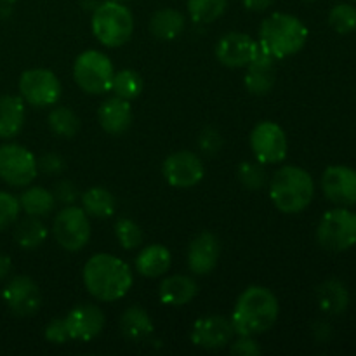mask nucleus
I'll use <instances>...</instances> for the list:
<instances>
[{
  "label": "nucleus",
  "mask_w": 356,
  "mask_h": 356,
  "mask_svg": "<svg viewBox=\"0 0 356 356\" xmlns=\"http://www.w3.org/2000/svg\"><path fill=\"white\" fill-rule=\"evenodd\" d=\"M323 195L337 205L356 204V170L346 165H330L322 174Z\"/></svg>",
  "instance_id": "15"
},
{
  "label": "nucleus",
  "mask_w": 356,
  "mask_h": 356,
  "mask_svg": "<svg viewBox=\"0 0 356 356\" xmlns=\"http://www.w3.org/2000/svg\"><path fill=\"white\" fill-rule=\"evenodd\" d=\"M24 125V101L21 96L0 97V139H13Z\"/></svg>",
  "instance_id": "23"
},
{
  "label": "nucleus",
  "mask_w": 356,
  "mask_h": 356,
  "mask_svg": "<svg viewBox=\"0 0 356 356\" xmlns=\"http://www.w3.org/2000/svg\"><path fill=\"white\" fill-rule=\"evenodd\" d=\"M2 298L6 301L7 308L21 318L33 316L42 306V296L38 285L30 277H14L6 285L2 292Z\"/></svg>",
  "instance_id": "13"
},
{
  "label": "nucleus",
  "mask_w": 356,
  "mask_h": 356,
  "mask_svg": "<svg viewBox=\"0 0 356 356\" xmlns=\"http://www.w3.org/2000/svg\"><path fill=\"white\" fill-rule=\"evenodd\" d=\"M83 285L97 301L115 302L132 287V270L125 261L111 254H96L83 266Z\"/></svg>",
  "instance_id": "1"
},
{
  "label": "nucleus",
  "mask_w": 356,
  "mask_h": 356,
  "mask_svg": "<svg viewBox=\"0 0 356 356\" xmlns=\"http://www.w3.org/2000/svg\"><path fill=\"white\" fill-rule=\"evenodd\" d=\"M65 320L70 339L82 341V343L92 341L104 329V313L94 305L75 306L65 316Z\"/></svg>",
  "instance_id": "18"
},
{
  "label": "nucleus",
  "mask_w": 356,
  "mask_h": 356,
  "mask_svg": "<svg viewBox=\"0 0 356 356\" xmlns=\"http://www.w3.org/2000/svg\"><path fill=\"white\" fill-rule=\"evenodd\" d=\"M115 236L125 250H134L143 243L141 228L129 218H120L115 222Z\"/></svg>",
  "instance_id": "34"
},
{
  "label": "nucleus",
  "mask_w": 356,
  "mask_h": 356,
  "mask_svg": "<svg viewBox=\"0 0 356 356\" xmlns=\"http://www.w3.org/2000/svg\"><path fill=\"white\" fill-rule=\"evenodd\" d=\"M163 177L174 188L197 186L205 176V165L198 155L188 149L172 153L165 159L162 167Z\"/></svg>",
  "instance_id": "12"
},
{
  "label": "nucleus",
  "mask_w": 356,
  "mask_h": 356,
  "mask_svg": "<svg viewBox=\"0 0 356 356\" xmlns=\"http://www.w3.org/2000/svg\"><path fill=\"white\" fill-rule=\"evenodd\" d=\"M198 146L205 155H216L222 148V136L216 127H205L198 136Z\"/></svg>",
  "instance_id": "37"
},
{
  "label": "nucleus",
  "mask_w": 356,
  "mask_h": 356,
  "mask_svg": "<svg viewBox=\"0 0 356 356\" xmlns=\"http://www.w3.org/2000/svg\"><path fill=\"white\" fill-rule=\"evenodd\" d=\"M257 40L242 31H229L216 44V58L228 68H243L252 59Z\"/></svg>",
  "instance_id": "16"
},
{
  "label": "nucleus",
  "mask_w": 356,
  "mask_h": 356,
  "mask_svg": "<svg viewBox=\"0 0 356 356\" xmlns=\"http://www.w3.org/2000/svg\"><path fill=\"white\" fill-rule=\"evenodd\" d=\"M221 243L211 232H202L195 236L188 247V268L193 275H209L219 263Z\"/></svg>",
  "instance_id": "17"
},
{
  "label": "nucleus",
  "mask_w": 356,
  "mask_h": 356,
  "mask_svg": "<svg viewBox=\"0 0 356 356\" xmlns=\"http://www.w3.org/2000/svg\"><path fill=\"white\" fill-rule=\"evenodd\" d=\"M14 238H16L17 245L21 249H38L45 242V238H47V228H45V225L38 218L28 216V218L21 219L17 222L16 229H14Z\"/></svg>",
  "instance_id": "28"
},
{
  "label": "nucleus",
  "mask_w": 356,
  "mask_h": 356,
  "mask_svg": "<svg viewBox=\"0 0 356 356\" xmlns=\"http://www.w3.org/2000/svg\"><path fill=\"white\" fill-rule=\"evenodd\" d=\"M235 336L232 320L219 315L202 316L191 327V343L202 350H221Z\"/></svg>",
  "instance_id": "14"
},
{
  "label": "nucleus",
  "mask_w": 356,
  "mask_h": 356,
  "mask_svg": "<svg viewBox=\"0 0 356 356\" xmlns=\"http://www.w3.org/2000/svg\"><path fill=\"white\" fill-rule=\"evenodd\" d=\"M313 332H315L316 341H327L330 336V327L323 322H316L313 327Z\"/></svg>",
  "instance_id": "43"
},
{
  "label": "nucleus",
  "mask_w": 356,
  "mask_h": 356,
  "mask_svg": "<svg viewBox=\"0 0 356 356\" xmlns=\"http://www.w3.org/2000/svg\"><path fill=\"white\" fill-rule=\"evenodd\" d=\"M49 129L58 138L70 139L79 132L80 118L73 110L66 106H58L49 113Z\"/></svg>",
  "instance_id": "30"
},
{
  "label": "nucleus",
  "mask_w": 356,
  "mask_h": 356,
  "mask_svg": "<svg viewBox=\"0 0 356 356\" xmlns=\"http://www.w3.org/2000/svg\"><path fill=\"white\" fill-rule=\"evenodd\" d=\"M184 24H186V19L183 14L167 7V9H159L153 14L149 19V31L156 40L170 42L183 33Z\"/></svg>",
  "instance_id": "24"
},
{
  "label": "nucleus",
  "mask_w": 356,
  "mask_h": 356,
  "mask_svg": "<svg viewBox=\"0 0 356 356\" xmlns=\"http://www.w3.org/2000/svg\"><path fill=\"white\" fill-rule=\"evenodd\" d=\"M232 353L240 356H257L261 355V346L254 336H238V339L233 341Z\"/></svg>",
  "instance_id": "40"
},
{
  "label": "nucleus",
  "mask_w": 356,
  "mask_h": 356,
  "mask_svg": "<svg viewBox=\"0 0 356 356\" xmlns=\"http://www.w3.org/2000/svg\"><path fill=\"white\" fill-rule=\"evenodd\" d=\"M52 235L59 247L68 252H76L87 245L90 238V221L82 207L66 205L54 218Z\"/></svg>",
  "instance_id": "8"
},
{
  "label": "nucleus",
  "mask_w": 356,
  "mask_h": 356,
  "mask_svg": "<svg viewBox=\"0 0 356 356\" xmlns=\"http://www.w3.org/2000/svg\"><path fill=\"white\" fill-rule=\"evenodd\" d=\"M270 197L275 207L285 214L302 212L315 197L313 177L301 167H280L270 179Z\"/></svg>",
  "instance_id": "3"
},
{
  "label": "nucleus",
  "mask_w": 356,
  "mask_h": 356,
  "mask_svg": "<svg viewBox=\"0 0 356 356\" xmlns=\"http://www.w3.org/2000/svg\"><path fill=\"white\" fill-rule=\"evenodd\" d=\"M52 193H54L56 200H59L61 204H65V205H73L80 197L79 190H76L75 184L68 179L59 181V183L56 184V188Z\"/></svg>",
  "instance_id": "39"
},
{
  "label": "nucleus",
  "mask_w": 356,
  "mask_h": 356,
  "mask_svg": "<svg viewBox=\"0 0 356 356\" xmlns=\"http://www.w3.org/2000/svg\"><path fill=\"white\" fill-rule=\"evenodd\" d=\"M308 28L299 17L285 13H275L261 23L259 42L275 59L294 56L305 47Z\"/></svg>",
  "instance_id": "4"
},
{
  "label": "nucleus",
  "mask_w": 356,
  "mask_h": 356,
  "mask_svg": "<svg viewBox=\"0 0 356 356\" xmlns=\"http://www.w3.org/2000/svg\"><path fill=\"white\" fill-rule=\"evenodd\" d=\"M10 268H13L10 257L6 254H0V280H3L10 273Z\"/></svg>",
  "instance_id": "44"
},
{
  "label": "nucleus",
  "mask_w": 356,
  "mask_h": 356,
  "mask_svg": "<svg viewBox=\"0 0 356 356\" xmlns=\"http://www.w3.org/2000/svg\"><path fill=\"white\" fill-rule=\"evenodd\" d=\"M80 200H82V209L86 211V214L96 219L111 218L115 214V209H117L115 197L111 195V191H108L103 186H92L86 190Z\"/></svg>",
  "instance_id": "26"
},
{
  "label": "nucleus",
  "mask_w": 356,
  "mask_h": 356,
  "mask_svg": "<svg viewBox=\"0 0 356 356\" xmlns=\"http://www.w3.org/2000/svg\"><path fill=\"white\" fill-rule=\"evenodd\" d=\"M45 339L52 344H65L66 341H70L66 320L56 318L52 322H49L47 327H45Z\"/></svg>",
  "instance_id": "38"
},
{
  "label": "nucleus",
  "mask_w": 356,
  "mask_h": 356,
  "mask_svg": "<svg viewBox=\"0 0 356 356\" xmlns=\"http://www.w3.org/2000/svg\"><path fill=\"white\" fill-rule=\"evenodd\" d=\"M275 66H247L243 86L254 96H266L275 87Z\"/></svg>",
  "instance_id": "29"
},
{
  "label": "nucleus",
  "mask_w": 356,
  "mask_h": 356,
  "mask_svg": "<svg viewBox=\"0 0 356 356\" xmlns=\"http://www.w3.org/2000/svg\"><path fill=\"white\" fill-rule=\"evenodd\" d=\"M3 2H16V0H3Z\"/></svg>",
  "instance_id": "45"
},
{
  "label": "nucleus",
  "mask_w": 356,
  "mask_h": 356,
  "mask_svg": "<svg viewBox=\"0 0 356 356\" xmlns=\"http://www.w3.org/2000/svg\"><path fill=\"white\" fill-rule=\"evenodd\" d=\"M243 7L250 13H263V10L270 9L273 6L275 0H242Z\"/></svg>",
  "instance_id": "42"
},
{
  "label": "nucleus",
  "mask_w": 356,
  "mask_h": 356,
  "mask_svg": "<svg viewBox=\"0 0 356 356\" xmlns=\"http://www.w3.org/2000/svg\"><path fill=\"white\" fill-rule=\"evenodd\" d=\"M329 24L341 35L356 30V9L351 3H337L329 14Z\"/></svg>",
  "instance_id": "35"
},
{
  "label": "nucleus",
  "mask_w": 356,
  "mask_h": 356,
  "mask_svg": "<svg viewBox=\"0 0 356 356\" xmlns=\"http://www.w3.org/2000/svg\"><path fill=\"white\" fill-rule=\"evenodd\" d=\"M316 301H318L320 309L327 315H343L350 306V292L346 285L337 278H330L316 289Z\"/></svg>",
  "instance_id": "21"
},
{
  "label": "nucleus",
  "mask_w": 356,
  "mask_h": 356,
  "mask_svg": "<svg viewBox=\"0 0 356 356\" xmlns=\"http://www.w3.org/2000/svg\"><path fill=\"white\" fill-rule=\"evenodd\" d=\"M250 148L257 162L263 165L280 163L289 153L287 136L275 122H259L250 132Z\"/></svg>",
  "instance_id": "11"
},
{
  "label": "nucleus",
  "mask_w": 356,
  "mask_h": 356,
  "mask_svg": "<svg viewBox=\"0 0 356 356\" xmlns=\"http://www.w3.org/2000/svg\"><path fill=\"white\" fill-rule=\"evenodd\" d=\"M228 0H188V13L195 23L209 24L225 14Z\"/></svg>",
  "instance_id": "31"
},
{
  "label": "nucleus",
  "mask_w": 356,
  "mask_h": 356,
  "mask_svg": "<svg viewBox=\"0 0 356 356\" xmlns=\"http://www.w3.org/2000/svg\"><path fill=\"white\" fill-rule=\"evenodd\" d=\"M38 162L33 153L21 145L0 146V179L10 186H28L37 177Z\"/></svg>",
  "instance_id": "10"
},
{
  "label": "nucleus",
  "mask_w": 356,
  "mask_h": 356,
  "mask_svg": "<svg viewBox=\"0 0 356 356\" xmlns=\"http://www.w3.org/2000/svg\"><path fill=\"white\" fill-rule=\"evenodd\" d=\"M278 299L270 289L250 285L238 296L232 323L236 336H259L268 332L278 318Z\"/></svg>",
  "instance_id": "2"
},
{
  "label": "nucleus",
  "mask_w": 356,
  "mask_h": 356,
  "mask_svg": "<svg viewBox=\"0 0 356 356\" xmlns=\"http://www.w3.org/2000/svg\"><path fill=\"white\" fill-rule=\"evenodd\" d=\"M306 2H315V0H306Z\"/></svg>",
  "instance_id": "47"
},
{
  "label": "nucleus",
  "mask_w": 356,
  "mask_h": 356,
  "mask_svg": "<svg viewBox=\"0 0 356 356\" xmlns=\"http://www.w3.org/2000/svg\"><path fill=\"white\" fill-rule=\"evenodd\" d=\"M19 205L28 216L42 218V216L51 214L56 207V198L52 191L42 186H31L24 190L19 197Z\"/></svg>",
  "instance_id": "27"
},
{
  "label": "nucleus",
  "mask_w": 356,
  "mask_h": 356,
  "mask_svg": "<svg viewBox=\"0 0 356 356\" xmlns=\"http://www.w3.org/2000/svg\"><path fill=\"white\" fill-rule=\"evenodd\" d=\"M117 2H127V0H117Z\"/></svg>",
  "instance_id": "46"
},
{
  "label": "nucleus",
  "mask_w": 356,
  "mask_h": 356,
  "mask_svg": "<svg viewBox=\"0 0 356 356\" xmlns=\"http://www.w3.org/2000/svg\"><path fill=\"white\" fill-rule=\"evenodd\" d=\"M353 2H356V0H353Z\"/></svg>",
  "instance_id": "48"
},
{
  "label": "nucleus",
  "mask_w": 356,
  "mask_h": 356,
  "mask_svg": "<svg viewBox=\"0 0 356 356\" xmlns=\"http://www.w3.org/2000/svg\"><path fill=\"white\" fill-rule=\"evenodd\" d=\"M38 167L47 174H59L65 169V160L56 153H47L38 160Z\"/></svg>",
  "instance_id": "41"
},
{
  "label": "nucleus",
  "mask_w": 356,
  "mask_h": 356,
  "mask_svg": "<svg viewBox=\"0 0 356 356\" xmlns=\"http://www.w3.org/2000/svg\"><path fill=\"white\" fill-rule=\"evenodd\" d=\"M132 106L127 99L115 96L104 101L97 111V120L104 132L111 136L124 134L132 124Z\"/></svg>",
  "instance_id": "19"
},
{
  "label": "nucleus",
  "mask_w": 356,
  "mask_h": 356,
  "mask_svg": "<svg viewBox=\"0 0 356 356\" xmlns=\"http://www.w3.org/2000/svg\"><path fill=\"white\" fill-rule=\"evenodd\" d=\"M92 33L104 47H120L127 44L134 31V16L117 0L97 3L92 13Z\"/></svg>",
  "instance_id": "5"
},
{
  "label": "nucleus",
  "mask_w": 356,
  "mask_h": 356,
  "mask_svg": "<svg viewBox=\"0 0 356 356\" xmlns=\"http://www.w3.org/2000/svg\"><path fill=\"white\" fill-rule=\"evenodd\" d=\"M238 181L242 183L243 188L250 191H257L266 184L268 176H266V170H264L263 163L256 162H242L238 165Z\"/></svg>",
  "instance_id": "33"
},
{
  "label": "nucleus",
  "mask_w": 356,
  "mask_h": 356,
  "mask_svg": "<svg viewBox=\"0 0 356 356\" xmlns=\"http://www.w3.org/2000/svg\"><path fill=\"white\" fill-rule=\"evenodd\" d=\"M111 90L115 92V96L122 97V99H136L143 90L141 75L134 70H122V72L115 73Z\"/></svg>",
  "instance_id": "32"
},
{
  "label": "nucleus",
  "mask_w": 356,
  "mask_h": 356,
  "mask_svg": "<svg viewBox=\"0 0 356 356\" xmlns=\"http://www.w3.org/2000/svg\"><path fill=\"white\" fill-rule=\"evenodd\" d=\"M120 330L125 339L141 343L153 334V322L146 309H143L141 306H131L122 315Z\"/></svg>",
  "instance_id": "25"
},
{
  "label": "nucleus",
  "mask_w": 356,
  "mask_h": 356,
  "mask_svg": "<svg viewBox=\"0 0 356 356\" xmlns=\"http://www.w3.org/2000/svg\"><path fill=\"white\" fill-rule=\"evenodd\" d=\"M198 292L197 282L188 275H172L163 278L159 287V298L167 306H184L195 299Z\"/></svg>",
  "instance_id": "20"
},
{
  "label": "nucleus",
  "mask_w": 356,
  "mask_h": 356,
  "mask_svg": "<svg viewBox=\"0 0 356 356\" xmlns=\"http://www.w3.org/2000/svg\"><path fill=\"white\" fill-rule=\"evenodd\" d=\"M320 247L329 252H344L356 245V214L344 207L327 211L316 228Z\"/></svg>",
  "instance_id": "6"
},
{
  "label": "nucleus",
  "mask_w": 356,
  "mask_h": 356,
  "mask_svg": "<svg viewBox=\"0 0 356 356\" xmlns=\"http://www.w3.org/2000/svg\"><path fill=\"white\" fill-rule=\"evenodd\" d=\"M19 92L24 103L35 108H49L61 97V82L51 70H26L19 79Z\"/></svg>",
  "instance_id": "9"
},
{
  "label": "nucleus",
  "mask_w": 356,
  "mask_h": 356,
  "mask_svg": "<svg viewBox=\"0 0 356 356\" xmlns=\"http://www.w3.org/2000/svg\"><path fill=\"white\" fill-rule=\"evenodd\" d=\"M170 263H172V256H170L169 249L160 243H152L138 254L136 270L146 278H159L169 271Z\"/></svg>",
  "instance_id": "22"
},
{
  "label": "nucleus",
  "mask_w": 356,
  "mask_h": 356,
  "mask_svg": "<svg viewBox=\"0 0 356 356\" xmlns=\"http://www.w3.org/2000/svg\"><path fill=\"white\" fill-rule=\"evenodd\" d=\"M19 198L7 193V191H0V232L16 222L19 218Z\"/></svg>",
  "instance_id": "36"
},
{
  "label": "nucleus",
  "mask_w": 356,
  "mask_h": 356,
  "mask_svg": "<svg viewBox=\"0 0 356 356\" xmlns=\"http://www.w3.org/2000/svg\"><path fill=\"white\" fill-rule=\"evenodd\" d=\"M115 70L111 59L99 51H83L73 65V79L76 86L87 94H99L111 90Z\"/></svg>",
  "instance_id": "7"
}]
</instances>
